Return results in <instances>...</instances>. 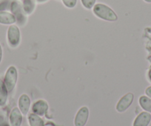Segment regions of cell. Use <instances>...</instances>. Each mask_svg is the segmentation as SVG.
I'll use <instances>...</instances> for the list:
<instances>
[{"label": "cell", "mask_w": 151, "mask_h": 126, "mask_svg": "<svg viewBox=\"0 0 151 126\" xmlns=\"http://www.w3.org/2000/svg\"><path fill=\"white\" fill-rule=\"evenodd\" d=\"M18 105L22 115H27L30 107V99L26 94H23L19 97L18 100Z\"/></svg>", "instance_id": "obj_9"}, {"label": "cell", "mask_w": 151, "mask_h": 126, "mask_svg": "<svg viewBox=\"0 0 151 126\" xmlns=\"http://www.w3.org/2000/svg\"><path fill=\"white\" fill-rule=\"evenodd\" d=\"M145 2H147V3H151V0H144Z\"/></svg>", "instance_id": "obj_24"}, {"label": "cell", "mask_w": 151, "mask_h": 126, "mask_svg": "<svg viewBox=\"0 0 151 126\" xmlns=\"http://www.w3.org/2000/svg\"><path fill=\"white\" fill-rule=\"evenodd\" d=\"M8 91L7 89L4 80L0 78V107H3L6 105L8 101Z\"/></svg>", "instance_id": "obj_12"}, {"label": "cell", "mask_w": 151, "mask_h": 126, "mask_svg": "<svg viewBox=\"0 0 151 126\" xmlns=\"http://www.w3.org/2000/svg\"><path fill=\"white\" fill-rule=\"evenodd\" d=\"M62 3L66 8H73L77 4V0H62Z\"/></svg>", "instance_id": "obj_17"}, {"label": "cell", "mask_w": 151, "mask_h": 126, "mask_svg": "<svg viewBox=\"0 0 151 126\" xmlns=\"http://www.w3.org/2000/svg\"><path fill=\"white\" fill-rule=\"evenodd\" d=\"M10 10L14 15L17 19V22L20 25H23L25 23L27 17L22 8V3L19 0H13L11 2Z\"/></svg>", "instance_id": "obj_3"}, {"label": "cell", "mask_w": 151, "mask_h": 126, "mask_svg": "<svg viewBox=\"0 0 151 126\" xmlns=\"http://www.w3.org/2000/svg\"><path fill=\"white\" fill-rule=\"evenodd\" d=\"M2 46H1V44H0V63H1V62H2Z\"/></svg>", "instance_id": "obj_21"}, {"label": "cell", "mask_w": 151, "mask_h": 126, "mask_svg": "<svg viewBox=\"0 0 151 126\" xmlns=\"http://www.w3.org/2000/svg\"><path fill=\"white\" fill-rule=\"evenodd\" d=\"M147 78L149 79V80L151 82V67L150 68L149 70H148V73H147Z\"/></svg>", "instance_id": "obj_22"}, {"label": "cell", "mask_w": 151, "mask_h": 126, "mask_svg": "<svg viewBox=\"0 0 151 126\" xmlns=\"http://www.w3.org/2000/svg\"><path fill=\"white\" fill-rule=\"evenodd\" d=\"M140 106L148 113H151V98L146 96H142L139 100Z\"/></svg>", "instance_id": "obj_15"}, {"label": "cell", "mask_w": 151, "mask_h": 126, "mask_svg": "<svg viewBox=\"0 0 151 126\" xmlns=\"http://www.w3.org/2000/svg\"><path fill=\"white\" fill-rule=\"evenodd\" d=\"M81 2L84 8L88 10H91L96 5V0H81Z\"/></svg>", "instance_id": "obj_16"}, {"label": "cell", "mask_w": 151, "mask_h": 126, "mask_svg": "<svg viewBox=\"0 0 151 126\" xmlns=\"http://www.w3.org/2000/svg\"><path fill=\"white\" fill-rule=\"evenodd\" d=\"M7 40L8 45L12 48L18 47L21 41V33L19 27L15 24L9 26L7 32Z\"/></svg>", "instance_id": "obj_4"}, {"label": "cell", "mask_w": 151, "mask_h": 126, "mask_svg": "<svg viewBox=\"0 0 151 126\" xmlns=\"http://www.w3.org/2000/svg\"><path fill=\"white\" fill-rule=\"evenodd\" d=\"M38 2H41V3H42V2H47V1H48V0H36Z\"/></svg>", "instance_id": "obj_23"}, {"label": "cell", "mask_w": 151, "mask_h": 126, "mask_svg": "<svg viewBox=\"0 0 151 126\" xmlns=\"http://www.w3.org/2000/svg\"><path fill=\"white\" fill-rule=\"evenodd\" d=\"M18 80V72L14 66H11L8 68L5 72L4 83L5 84L8 92H11L16 87Z\"/></svg>", "instance_id": "obj_2"}, {"label": "cell", "mask_w": 151, "mask_h": 126, "mask_svg": "<svg viewBox=\"0 0 151 126\" xmlns=\"http://www.w3.org/2000/svg\"><path fill=\"white\" fill-rule=\"evenodd\" d=\"M22 8L26 15H30L34 11L36 8L35 0H23Z\"/></svg>", "instance_id": "obj_13"}, {"label": "cell", "mask_w": 151, "mask_h": 126, "mask_svg": "<svg viewBox=\"0 0 151 126\" xmlns=\"http://www.w3.org/2000/svg\"><path fill=\"white\" fill-rule=\"evenodd\" d=\"M133 99H134V95L133 93L129 92V93L126 94L117 103L116 106V111L119 113L124 112L132 105Z\"/></svg>", "instance_id": "obj_5"}, {"label": "cell", "mask_w": 151, "mask_h": 126, "mask_svg": "<svg viewBox=\"0 0 151 126\" xmlns=\"http://www.w3.org/2000/svg\"><path fill=\"white\" fill-rule=\"evenodd\" d=\"M151 121V115L147 111L141 112L133 122V126H148Z\"/></svg>", "instance_id": "obj_10"}, {"label": "cell", "mask_w": 151, "mask_h": 126, "mask_svg": "<svg viewBox=\"0 0 151 126\" xmlns=\"http://www.w3.org/2000/svg\"><path fill=\"white\" fill-rule=\"evenodd\" d=\"M28 122L30 126H45V122L40 116L32 113L28 116Z\"/></svg>", "instance_id": "obj_14"}, {"label": "cell", "mask_w": 151, "mask_h": 126, "mask_svg": "<svg viewBox=\"0 0 151 126\" xmlns=\"http://www.w3.org/2000/svg\"><path fill=\"white\" fill-rule=\"evenodd\" d=\"M17 22L16 17L12 13L8 11H0V24L11 25Z\"/></svg>", "instance_id": "obj_11"}, {"label": "cell", "mask_w": 151, "mask_h": 126, "mask_svg": "<svg viewBox=\"0 0 151 126\" xmlns=\"http://www.w3.org/2000/svg\"><path fill=\"white\" fill-rule=\"evenodd\" d=\"M48 104L44 100H39L32 105V111L37 115L44 116L48 111Z\"/></svg>", "instance_id": "obj_7"}, {"label": "cell", "mask_w": 151, "mask_h": 126, "mask_svg": "<svg viewBox=\"0 0 151 126\" xmlns=\"http://www.w3.org/2000/svg\"><path fill=\"white\" fill-rule=\"evenodd\" d=\"M145 94H146L148 98H151V86L147 88L146 90H145Z\"/></svg>", "instance_id": "obj_20"}, {"label": "cell", "mask_w": 151, "mask_h": 126, "mask_svg": "<svg viewBox=\"0 0 151 126\" xmlns=\"http://www.w3.org/2000/svg\"><path fill=\"white\" fill-rule=\"evenodd\" d=\"M89 118V109L87 106H83L79 109L74 119V125L85 126Z\"/></svg>", "instance_id": "obj_6"}, {"label": "cell", "mask_w": 151, "mask_h": 126, "mask_svg": "<svg viewBox=\"0 0 151 126\" xmlns=\"http://www.w3.org/2000/svg\"><path fill=\"white\" fill-rule=\"evenodd\" d=\"M9 122L11 126H21L22 123V114L19 108L14 107L9 115Z\"/></svg>", "instance_id": "obj_8"}, {"label": "cell", "mask_w": 151, "mask_h": 126, "mask_svg": "<svg viewBox=\"0 0 151 126\" xmlns=\"http://www.w3.org/2000/svg\"><path fill=\"white\" fill-rule=\"evenodd\" d=\"M10 5H11V2H9L8 0L2 1V2L0 3V11H5V10L8 9V7H9L10 8Z\"/></svg>", "instance_id": "obj_18"}, {"label": "cell", "mask_w": 151, "mask_h": 126, "mask_svg": "<svg viewBox=\"0 0 151 126\" xmlns=\"http://www.w3.org/2000/svg\"><path fill=\"white\" fill-rule=\"evenodd\" d=\"M93 12L96 16L104 21H116L118 20V16L114 11L104 4H96L93 8Z\"/></svg>", "instance_id": "obj_1"}, {"label": "cell", "mask_w": 151, "mask_h": 126, "mask_svg": "<svg viewBox=\"0 0 151 126\" xmlns=\"http://www.w3.org/2000/svg\"><path fill=\"white\" fill-rule=\"evenodd\" d=\"M0 126H11L7 121L5 116L1 113H0Z\"/></svg>", "instance_id": "obj_19"}]
</instances>
